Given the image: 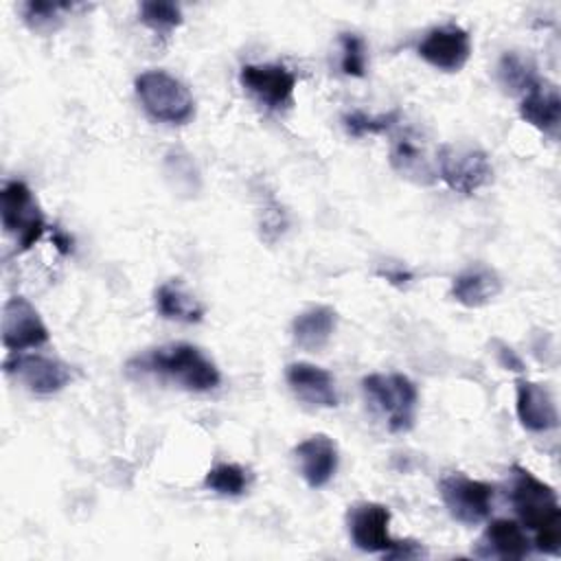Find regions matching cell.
Returning <instances> with one entry per match:
<instances>
[{
    "label": "cell",
    "instance_id": "277c9868",
    "mask_svg": "<svg viewBox=\"0 0 561 561\" xmlns=\"http://www.w3.org/2000/svg\"><path fill=\"white\" fill-rule=\"evenodd\" d=\"M142 110L160 123L184 125L195 116V101L188 88L164 70H145L134 81Z\"/></svg>",
    "mask_w": 561,
    "mask_h": 561
},
{
    "label": "cell",
    "instance_id": "5b68a950",
    "mask_svg": "<svg viewBox=\"0 0 561 561\" xmlns=\"http://www.w3.org/2000/svg\"><path fill=\"white\" fill-rule=\"evenodd\" d=\"M2 230L15 241L20 252L31 250L46 230V217L37 197L22 180H9L0 191Z\"/></svg>",
    "mask_w": 561,
    "mask_h": 561
},
{
    "label": "cell",
    "instance_id": "ac0fdd59",
    "mask_svg": "<svg viewBox=\"0 0 561 561\" xmlns=\"http://www.w3.org/2000/svg\"><path fill=\"white\" fill-rule=\"evenodd\" d=\"M502 291L500 276L486 265H471L454 276L449 296L469 309H478L489 305Z\"/></svg>",
    "mask_w": 561,
    "mask_h": 561
},
{
    "label": "cell",
    "instance_id": "4fadbf2b",
    "mask_svg": "<svg viewBox=\"0 0 561 561\" xmlns=\"http://www.w3.org/2000/svg\"><path fill=\"white\" fill-rule=\"evenodd\" d=\"M298 471L309 489H322L337 471L340 454L333 438L327 434H313L294 447Z\"/></svg>",
    "mask_w": 561,
    "mask_h": 561
},
{
    "label": "cell",
    "instance_id": "f546056e",
    "mask_svg": "<svg viewBox=\"0 0 561 561\" xmlns=\"http://www.w3.org/2000/svg\"><path fill=\"white\" fill-rule=\"evenodd\" d=\"M379 276L386 278V280H388L390 285H394V287H403V285H408V283L412 280V272H408V270H403V267H397V270H381Z\"/></svg>",
    "mask_w": 561,
    "mask_h": 561
},
{
    "label": "cell",
    "instance_id": "9a60e30c",
    "mask_svg": "<svg viewBox=\"0 0 561 561\" xmlns=\"http://www.w3.org/2000/svg\"><path fill=\"white\" fill-rule=\"evenodd\" d=\"M533 550V541L528 539L522 524L515 519H493L480 535L473 557L480 559H526Z\"/></svg>",
    "mask_w": 561,
    "mask_h": 561
},
{
    "label": "cell",
    "instance_id": "44dd1931",
    "mask_svg": "<svg viewBox=\"0 0 561 561\" xmlns=\"http://www.w3.org/2000/svg\"><path fill=\"white\" fill-rule=\"evenodd\" d=\"M390 164L397 173L414 180L416 184L434 182V171L425 158V151L408 134L394 138L390 147Z\"/></svg>",
    "mask_w": 561,
    "mask_h": 561
},
{
    "label": "cell",
    "instance_id": "8fae6325",
    "mask_svg": "<svg viewBox=\"0 0 561 561\" xmlns=\"http://www.w3.org/2000/svg\"><path fill=\"white\" fill-rule=\"evenodd\" d=\"M239 81L267 110H285L294 103L296 75L283 64H248Z\"/></svg>",
    "mask_w": 561,
    "mask_h": 561
},
{
    "label": "cell",
    "instance_id": "7a4b0ae2",
    "mask_svg": "<svg viewBox=\"0 0 561 561\" xmlns=\"http://www.w3.org/2000/svg\"><path fill=\"white\" fill-rule=\"evenodd\" d=\"M131 377H160L191 392H208L221 383L219 368L197 346L180 342L149 348L131 357L125 366Z\"/></svg>",
    "mask_w": 561,
    "mask_h": 561
},
{
    "label": "cell",
    "instance_id": "3957f363",
    "mask_svg": "<svg viewBox=\"0 0 561 561\" xmlns=\"http://www.w3.org/2000/svg\"><path fill=\"white\" fill-rule=\"evenodd\" d=\"M362 390L390 432L401 434L412 430L419 408V390L410 377L401 373H373L362 379Z\"/></svg>",
    "mask_w": 561,
    "mask_h": 561
},
{
    "label": "cell",
    "instance_id": "d4e9b609",
    "mask_svg": "<svg viewBox=\"0 0 561 561\" xmlns=\"http://www.w3.org/2000/svg\"><path fill=\"white\" fill-rule=\"evenodd\" d=\"M401 118L399 110H390L386 114H366L362 110H351L342 116V125L348 136L362 138V136H375L390 131Z\"/></svg>",
    "mask_w": 561,
    "mask_h": 561
},
{
    "label": "cell",
    "instance_id": "484cf974",
    "mask_svg": "<svg viewBox=\"0 0 561 561\" xmlns=\"http://www.w3.org/2000/svg\"><path fill=\"white\" fill-rule=\"evenodd\" d=\"M138 18L145 26H149L151 31L167 35L173 28H178L184 22L182 9L175 2H167V0H145L138 7Z\"/></svg>",
    "mask_w": 561,
    "mask_h": 561
},
{
    "label": "cell",
    "instance_id": "e0dca14e",
    "mask_svg": "<svg viewBox=\"0 0 561 561\" xmlns=\"http://www.w3.org/2000/svg\"><path fill=\"white\" fill-rule=\"evenodd\" d=\"M519 116L541 134L557 138L561 125V99L557 85L541 79L535 88H530L522 96Z\"/></svg>",
    "mask_w": 561,
    "mask_h": 561
},
{
    "label": "cell",
    "instance_id": "30bf717a",
    "mask_svg": "<svg viewBox=\"0 0 561 561\" xmlns=\"http://www.w3.org/2000/svg\"><path fill=\"white\" fill-rule=\"evenodd\" d=\"M390 508L379 502H355L346 513L348 537L362 552L386 554L397 539L390 537Z\"/></svg>",
    "mask_w": 561,
    "mask_h": 561
},
{
    "label": "cell",
    "instance_id": "83f0119b",
    "mask_svg": "<svg viewBox=\"0 0 561 561\" xmlns=\"http://www.w3.org/2000/svg\"><path fill=\"white\" fill-rule=\"evenodd\" d=\"M493 344H495V359H497V364H500L502 368L513 370V373H524V370H526L522 357H519L511 346H506V344L500 342V340H495Z\"/></svg>",
    "mask_w": 561,
    "mask_h": 561
},
{
    "label": "cell",
    "instance_id": "7402d4cb",
    "mask_svg": "<svg viewBox=\"0 0 561 561\" xmlns=\"http://www.w3.org/2000/svg\"><path fill=\"white\" fill-rule=\"evenodd\" d=\"M495 75H497V83L508 94H522V96L541 81L533 59H528V57H524V55H519L515 50L504 53L500 57Z\"/></svg>",
    "mask_w": 561,
    "mask_h": 561
},
{
    "label": "cell",
    "instance_id": "ffe728a7",
    "mask_svg": "<svg viewBox=\"0 0 561 561\" xmlns=\"http://www.w3.org/2000/svg\"><path fill=\"white\" fill-rule=\"evenodd\" d=\"M156 309L162 318L175 322H199L204 318L202 302L188 294L178 280H167L156 289Z\"/></svg>",
    "mask_w": 561,
    "mask_h": 561
},
{
    "label": "cell",
    "instance_id": "52a82bcc",
    "mask_svg": "<svg viewBox=\"0 0 561 561\" xmlns=\"http://www.w3.org/2000/svg\"><path fill=\"white\" fill-rule=\"evenodd\" d=\"M438 493L449 515L465 526L482 524L493 511V484L469 478L462 471L445 473L438 482Z\"/></svg>",
    "mask_w": 561,
    "mask_h": 561
},
{
    "label": "cell",
    "instance_id": "6da1fadb",
    "mask_svg": "<svg viewBox=\"0 0 561 561\" xmlns=\"http://www.w3.org/2000/svg\"><path fill=\"white\" fill-rule=\"evenodd\" d=\"M511 504L519 524L533 530V548L546 554L561 552V506L557 491L522 465L511 467Z\"/></svg>",
    "mask_w": 561,
    "mask_h": 561
},
{
    "label": "cell",
    "instance_id": "8992f818",
    "mask_svg": "<svg viewBox=\"0 0 561 561\" xmlns=\"http://www.w3.org/2000/svg\"><path fill=\"white\" fill-rule=\"evenodd\" d=\"M440 180L460 195H473L482 186L491 184L493 167L484 149L462 142L440 145L436 156Z\"/></svg>",
    "mask_w": 561,
    "mask_h": 561
},
{
    "label": "cell",
    "instance_id": "f1b7e54d",
    "mask_svg": "<svg viewBox=\"0 0 561 561\" xmlns=\"http://www.w3.org/2000/svg\"><path fill=\"white\" fill-rule=\"evenodd\" d=\"M425 557V550L419 541L412 539H403V541H394V546L383 554V559H419Z\"/></svg>",
    "mask_w": 561,
    "mask_h": 561
},
{
    "label": "cell",
    "instance_id": "603a6c76",
    "mask_svg": "<svg viewBox=\"0 0 561 561\" xmlns=\"http://www.w3.org/2000/svg\"><path fill=\"white\" fill-rule=\"evenodd\" d=\"M204 486L226 497L243 495L248 489V471L237 462H219L206 471Z\"/></svg>",
    "mask_w": 561,
    "mask_h": 561
},
{
    "label": "cell",
    "instance_id": "cb8c5ba5",
    "mask_svg": "<svg viewBox=\"0 0 561 561\" xmlns=\"http://www.w3.org/2000/svg\"><path fill=\"white\" fill-rule=\"evenodd\" d=\"M72 4L68 2H46V0H28L20 7L24 24L35 33L55 31L61 24V15L70 11Z\"/></svg>",
    "mask_w": 561,
    "mask_h": 561
},
{
    "label": "cell",
    "instance_id": "5bb4252c",
    "mask_svg": "<svg viewBox=\"0 0 561 561\" xmlns=\"http://www.w3.org/2000/svg\"><path fill=\"white\" fill-rule=\"evenodd\" d=\"M515 386V412L519 423L535 434L554 430L559 425V412L552 392L528 379H519Z\"/></svg>",
    "mask_w": 561,
    "mask_h": 561
},
{
    "label": "cell",
    "instance_id": "4316f807",
    "mask_svg": "<svg viewBox=\"0 0 561 561\" xmlns=\"http://www.w3.org/2000/svg\"><path fill=\"white\" fill-rule=\"evenodd\" d=\"M340 68L348 77H364L368 57L366 42L357 33H340Z\"/></svg>",
    "mask_w": 561,
    "mask_h": 561
},
{
    "label": "cell",
    "instance_id": "9c48e42d",
    "mask_svg": "<svg viewBox=\"0 0 561 561\" xmlns=\"http://www.w3.org/2000/svg\"><path fill=\"white\" fill-rule=\"evenodd\" d=\"M419 57L436 70L458 72L471 57V35L456 22L434 26L416 46Z\"/></svg>",
    "mask_w": 561,
    "mask_h": 561
},
{
    "label": "cell",
    "instance_id": "2e32d148",
    "mask_svg": "<svg viewBox=\"0 0 561 561\" xmlns=\"http://www.w3.org/2000/svg\"><path fill=\"white\" fill-rule=\"evenodd\" d=\"M285 381L289 390L305 403L313 408H335L337 405V388L335 379L329 370L309 364V362H291L285 368Z\"/></svg>",
    "mask_w": 561,
    "mask_h": 561
},
{
    "label": "cell",
    "instance_id": "ba28073f",
    "mask_svg": "<svg viewBox=\"0 0 561 561\" xmlns=\"http://www.w3.org/2000/svg\"><path fill=\"white\" fill-rule=\"evenodd\" d=\"M4 373L22 383L28 392L39 397L64 390L72 379V370L68 364L39 353H11L4 359Z\"/></svg>",
    "mask_w": 561,
    "mask_h": 561
},
{
    "label": "cell",
    "instance_id": "7c38bea8",
    "mask_svg": "<svg viewBox=\"0 0 561 561\" xmlns=\"http://www.w3.org/2000/svg\"><path fill=\"white\" fill-rule=\"evenodd\" d=\"M50 337L39 311L24 298L11 296L2 307V346L22 353L46 344Z\"/></svg>",
    "mask_w": 561,
    "mask_h": 561
},
{
    "label": "cell",
    "instance_id": "d6986e66",
    "mask_svg": "<svg viewBox=\"0 0 561 561\" xmlns=\"http://www.w3.org/2000/svg\"><path fill=\"white\" fill-rule=\"evenodd\" d=\"M337 324V313L329 305H313L305 311H300L291 320V340L298 348L318 353L322 351Z\"/></svg>",
    "mask_w": 561,
    "mask_h": 561
}]
</instances>
